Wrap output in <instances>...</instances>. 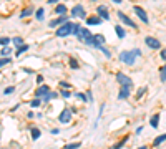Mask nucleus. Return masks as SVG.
<instances>
[{
  "instance_id": "20e7f679",
  "label": "nucleus",
  "mask_w": 166,
  "mask_h": 149,
  "mask_svg": "<svg viewBox=\"0 0 166 149\" xmlns=\"http://www.w3.org/2000/svg\"><path fill=\"white\" fill-rule=\"evenodd\" d=\"M144 43H146L150 48H153V50L161 48V42H159L158 38H153V37H146V38H144Z\"/></svg>"
},
{
  "instance_id": "a19ab883",
  "label": "nucleus",
  "mask_w": 166,
  "mask_h": 149,
  "mask_svg": "<svg viewBox=\"0 0 166 149\" xmlns=\"http://www.w3.org/2000/svg\"><path fill=\"white\" fill-rule=\"evenodd\" d=\"M61 96H63V98H70V91L63 89V91H61Z\"/></svg>"
},
{
  "instance_id": "aec40b11",
  "label": "nucleus",
  "mask_w": 166,
  "mask_h": 149,
  "mask_svg": "<svg viewBox=\"0 0 166 149\" xmlns=\"http://www.w3.org/2000/svg\"><path fill=\"white\" fill-rule=\"evenodd\" d=\"M126 141H128V138H123V139H121V141H120V142H116V144H115V146H113V148H111V149H121V148H123V146H125V142H126Z\"/></svg>"
},
{
  "instance_id": "4be33fe9",
  "label": "nucleus",
  "mask_w": 166,
  "mask_h": 149,
  "mask_svg": "<svg viewBox=\"0 0 166 149\" xmlns=\"http://www.w3.org/2000/svg\"><path fill=\"white\" fill-rule=\"evenodd\" d=\"M83 42L87 43V45H90V46H95V38H93V35H88L87 38L83 40Z\"/></svg>"
},
{
  "instance_id": "f704fd0d",
  "label": "nucleus",
  "mask_w": 166,
  "mask_h": 149,
  "mask_svg": "<svg viewBox=\"0 0 166 149\" xmlns=\"http://www.w3.org/2000/svg\"><path fill=\"white\" fill-rule=\"evenodd\" d=\"M70 66H72V68H78V61H76L75 58H72V60H70Z\"/></svg>"
},
{
  "instance_id": "9b49d317",
  "label": "nucleus",
  "mask_w": 166,
  "mask_h": 149,
  "mask_svg": "<svg viewBox=\"0 0 166 149\" xmlns=\"http://www.w3.org/2000/svg\"><path fill=\"white\" fill-rule=\"evenodd\" d=\"M65 22H68V20H67V17H65V15H60V18L50 22V27H58V25H63Z\"/></svg>"
},
{
  "instance_id": "79ce46f5",
  "label": "nucleus",
  "mask_w": 166,
  "mask_h": 149,
  "mask_svg": "<svg viewBox=\"0 0 166 149\" xmlns=\"http://www.w3.org/2000/svg\"><path fill=\"white\" fill-rule=\"evenodd\" d=\"M161 58L166 61V50H161Z\"/></svg>"
},
{
  "instance_id": "49530a36",
  "label": "nucleus",
  "mask_w": 166,
  "mask_h": 149,
  "mask_svg": "<svg viewBox=\"0 0 166 149\" xmlns=\"http://www.w3.org/2000/svg\"><path fill=\"white\" fill-rule=\"evenodd\" d=\"M138 149H148V148H146V146H141V148H138Z\"/></svg>"
},
{
  "instance_id": "72a5a7b5",
  "label": "nucleus",
  "mask_w": 166,
  "mask_h": 149,
  "mask_svg": "<svg viewBox=\"0 0 166 149\" xmlns=\"http://www.w3.org/2000/svg\"><path fill=\"white\" fill-rule=\"evenodd\" d=\"M40 103H42L40 99H33V101H30V106H32V108H37V106H38Z\"/></svg>"
},
{
  "instance_id": "39448f33",
  "label": "nucleus",
  "mask_w": 166,
  "mask_h": 149,
  "mask_svg": "<svg viewBox=\"0 0 166 149\" xmlns=\"http://www.w3.org/2000/svg\"><path fill=\"white\" fill-rule=\"evenodd\" d=\"M72 17H80V18H85L87 17V12H85V8H83V5H75V7L72 8Z\"/></svg>"
},
{
  "instance_id": "a878e982",
  "label": "nucleus",
  "mask_w": 166,
  "mask_h": 149,
  "mask_svg": "<svg viewBox=\"0 0 166 149\" xmlns=\"http://www.w3.org/2000/svg\"><path fill=\"white\" fill-rule=\"evenodd\" d=\"M27 50H28V45H23L22 43V46H18V50H17V57H20V53H23Z\"/></svg>"
},
{
  "instance_id": "cd10ccee",
  "label": "nucleus",
  "mask_w": 166,
  "mask_h": 149,
  "mask_svg": "<svg viewBox=\"0 0 166 149\" xmlns=\"http://www.w3.org/2000/svg\"><path fill=\"white\" fill-rule=\"evenodd\" d=\"M82 146V142H72V144H67L65 149H78Z\"/></svg>"
},
{
  "instance_id": "7c9ffc66",
  "label": "nucleus",
  "mask_w": 166,
  "mask_h": 149,
  "mask_svg": "<svg viewBox=\"0 0 166 149\" xmlns=\"http://www.w3.org/2000/svg\"><path fill=\"white\" fill-rule=\"evenodd\" d=\"M10 53H12V48H8V46H4V48H2V55H4V57H8Z\"/></svg>"
},
{
  "instance_id": "a18cd8bd",
  "label": "nucleus",
  "mask_w": 166,
  "mask_h": 149,
  "mask_svg": "<svg viewBox=\"0 0 166 149\" xmlns=\"http://www.w3.org/2000/svg\"><path fill=\"white\" fill-rule=\"evenodd\" d=\"M113 2H115V4H121V0H113Z\"/></svg>"
},
{
  "instance_id": "2eb2a0df",
  "label": "nucleus",
  "mask_w": 166,
  "mask_h": 149,
  "mask_svg": "<svg viewBox=\"0 0 166 149\" xmlns=\"http://www.w3.org/2000/svg\"><path fill=\"white\" fill-rule=\"evenodd\" d=\"M150 124H151V128H158V126H159V114H155V116H151V119H150Z\"/></svg>"
},
{
  "instance_id": "473e14b6",
  "label": "nucleus",
  "mask_w": 166,
  "mask_h": 149,
  "mask_svg": "<svg viewBox=\"0 0 166 149\" xmlns=\"http://www.w3.org/2000/svg\"><path fill=\"white\" fill-rule=\"evenodd\" d=\"M12 42H13V43H15V45H17V46H20V45H22V43H23V42H22V38H20V37H15V38L12 40Z\"/></svg>"
},
{
  "instance_id": "4c0bfd02",
  "label": "nucleus",
  "mask_w": 166,
  "mask_h": 149,
  "mask_svg": "<svg viewBox=\"0 0 166 149\" xmlns=\"http://www.w3.org/2000/svg\"><path fill=\"white\" fill-rule=\"evenodd\" d=\"M76 98H80V99H82V101H87V96H85V95H83V93H78V95H76Z\"/></svg>"
},
{
  "instance_id": "ddd939ff",
  "label": "nucleus",
  "mask_w": 166,
  "mask_h": 149,
  "mask_svg": "<svg viewBox=\"0 0 166 149\" xmlns=\"http://www.w3.org/2000/svg\"><path fill=\"white\" fill-rule=\"evenodd\" d=\"M88 35H91V32H90V30H88V28H80V33H78V35H76V37H78V38L83 42V40L87 38Z\"/></svg>"
},
{
  "instance_id": "37998d69",
  "label": "nucleus",
  "mask_w": 166,
  "mask_h": 149,
  "mask_svg": "<svg viewBox=\"0 0 166 149\" xmlns=\"http://www.w3.org/2000/svg\"><path fill=\"white\" fill-rule=\"evenodd\" d=\"M37 81L42 83V81H43V76H42V74H38V76H37Z\"/></svg>"
},
{
  "instance_id": "393cba45",
  "label": "nucleus",
  "mask_w": 166,
  "mask_h": 149,
  "mask_svg": "<svg viewBox=\"0 0 166 149\" xmlns=\"http://www.w3.org/2000/svg\"><path fill=\"white\" fill-rule=\"evenodd\" d=\"M33 13V8H25V10L20 13V18H23V17H28V15H32Z\"/></svg>"
},
{
  "instance_id": "2f4dec72",
  "label": "nucleus",
  "mask_w": 166,
  "mask_h": 149,
  "mask_svg": "<svg viewBox=\"0 0 166 149\" xmlns=\"http://www.w3.org/2000/svg\"><path fill=\"white\" fill-rule=\"evenodd\" d=\"M8 43H10L8 37H0V45H8Z\"/></svg>"
},
{
  "instance_id": "9d476101",
  "label": "nucleus",
  "mask_w": 166,
  "mask_h": 149,
  "mask_svg": "<svg viewBox=\"0 0 166 149\" xmlns=\"http://www.w3.org/2000/svg\"><path fill=\"white\" fill-rule=\"evenodd\" d=\"M48 91H50V86H47V85H42V86H40V88L35 91V96H37V98H40V96L47 95Z\"/></svg>"
},
{
  "instance_id": "bb28decb",
  "label": "nucleus",
  "mask_w": 166,
  "mask_h": 149,
  "mask_svg": "<svg viewBox=\"0 0 166 149\" xmlns=\"http://www.w3.org/2000/svg\"><path fill=\"white\" fill-rule=\"evenodd\" d=\"M32 138H33V141H37L40 138V129H37V128L32 129Z\"/></svg>"
},
{
  "instance_id": "ea45409f",
  "label": "nucleus",
  "mask_w": 166,
  "mask_h": 149,
  "mask_svg": "<svg viewBox=\"0 0 166 149\" xmlns=\"http://www.w3.org/2000/svg\"><path fill=\"white\" fill-rule=\"evenodd\" d=\"M13 89H15L13 86H10V88H5V91H4V93H5V95H10V93H13Z\"/></svg>"
},
{
  "instance_id": "6e6552de",
  "label": "nucleus",
  "mask_w": 166,
  "mask_h": 149,
  "mask_svg": "<svg viewBox=\"0 0 166 149\" xmlns=\"http://www.w3.org/2000/svg\"><path fill=\"white\" fill-rule=\"evenodd\" d=\"M133 10H135V13H136L138 17L141 18V22H143V23H150V18H148V15H146V12H144L141 7H138V5H136V7H133Z\"/></svg>"
},
{
  "instance_id": "f3484780",
  "label": "nucleus",
  "mask_w": 166,
  "mask_h": 149,
  "mask_svg": "<svg viewBox=\"0 0 166 149\" xmlns=\"http://www.w3.org/2000/svg\"><path fill=\"white\" fill-rule=\"evenodd\" d=\"M93 38H95V46H96V45H103V43H105V37H103V35H93Z\"/></svg>"
},
{
  "instance_id": "423d86ee",
  "label": "nucleus",
  "mask_w": 166,
  "mask_h": 149,
  "mask_svg": "<svg viewBox=\"0 0 166 149\" xmlns=\"http://www.w3.org/2000/svg\"><path fill=\"white\" fill-rule=\"evenodd\" d=\"M70 119H72V110H63L60 113V116H58V121H60L61 124L70 123Z\"/></svg>"
},
{
  "instance_id": "6ab92c4d",
  "label": "nucleus",
  "mask_w": 166,
  "mask_h": 149,
  "mask_svg": "<svg viewBox=\"0 0 166 149\" xmlns=\"http://www.w3.org/2000/svg\"><path fill=\"white\" fill-rule=\"evenodd\" d=\"M53 98H57V93H50V91H48L47 95H43V103H47V101H50V99H53Z\"/></svg>"
},
{
  "instance_id": "b1692460",
  "label": "nucleus",
  "mask_w": 166,
  "mask_h": 149,
  "mask_svg": "<svg viewBox=\"0 0 166 149\" xmlns=\"http://www.w3.org/2000/svg\"><path fill=\"white\" fill-rule=\"evenodd\" d=\"M159 78H161V81H163V83L166 81V65L161 68V70H159Z\"/></svg>"
},
{
  "instance_id": "c9c22d12",
  "label": "nucleus",
  "mask_w": 166,
  "mask_h": 149,
  "mask_svg": "<svg viewBox=\"0 0 166 149\" xmlns=\"http://www.w3.org/2000/svg\"><path fill=\"white\" fill-rule=\"evenodd\" d=\"M60 86H61V88H65V89L72 88V85H70V83H67V81H61V83H60Z\"/></svg>"
},
{
  "instance_id": "58836bf2",
  "label": "nucleus",
  "mask_w": 166,
  "mask_h": 149,
  "mask_svg": "<svg viewBox=\"0 0 166 149\" xmlns=\"http://www.w3.org/2000/svg\"><path fill=\"white\" fill-rule=\"evenodd\" d=\"M133 55H135V57H136V58H138V57H141V50L135 48V50H133Z\"/></svg>"
},
{
  "instance_id": "a211bd4d",
  "label": "nucleus",
  "mask_w": 166,
  "mask_h": 149,
  "mask_svg": "<svg viewBox=\"0 0 166 149\" xmlns=\"http://www.w3.org/2000/svg\"><path fill=\"white\" fill-rule=\"evenodd\" d=\"M115 32H116V35H118V38H125V30H123V27L116 25V27H115Z\"/></svg>"
},
{
  "instance_id": "c85d7f7f",
  "label": "nucleus",
  "mask_w": 166,
  "mask_h": 149,
  "mask_svg": "<svg viewBox=\"0 0 166 149\" xmlns=\"http://www.w3.org/2000/svg\"><path fill=\"white\" fill-rule=\"evenodd\" d=\"M80 28H82V27H80L78 23H73V28H72V33L73 35H78L80 33Z\"/></svg>"
},
{
  "instance_id": "412c9836",
  "label": "nucleus",
  "mask_w": 166,
  "mask_h": 149,
  "mask_svg": "<svg viewBox=\"0 0 166 149\" xmlns=\"http://www.w3.org/2000/svg\"><path fill=\"white\" fill-rule=\"evenodd\" d=\"M35 15H37V20H40V22H42V20H43V17H45V10H43V8H38Z\"/></svg>"
},
{
  "instance_id": "4468645a",
  "label": "nucleus",
  "mask_w": 166,
  "mask_h": 149,
  "mask_svg": "<svg viewBox=\"0 0 166 149\" xmlns=\"http://www.w3.org/2000/svg\"><path fill=\"white\" fill-rule=\"evenodd\" d=\"M101 18L100 17H88L87 18V25H100Z\"/></svg>"
},
{
  "instance_id": "dca6fc26",
  "label": "nucleus",
  "mask_w": 166,
  "mask_h": 149,
  "mask_svg": "<svg viewBox=\"0 0 166 149\" xmlns=\"http://www.w3.org/2000/svg\"><path fill=\"white\" fill-rule=\"evenodd\" d=\"M165 141H166V133H165V134H159L158 138L153 141V146H159L161 142H165Z\"/></svg>"
},
{
  "instance_id": "f8f14e48",
  "label": "nucleus",
  "mask_w": 166,
  "mask_h": 149,
  "mask_svg": "<svg viewBox=\"0 0 166 149\" xmlns=\"http://www.w3.org/2000/svg\"><path fill=\"white\" fill-rule=\"evenodd\" d=\"M128 96H130V88L121 86V89H120V93H118V99H126Z\"/></svg>"
},
{
  "instance_id": "7ed1b4c3",
  "label": "nucleus",
  "mask_w": 166,
  "mask_h": 149,
  "mask_svg": "<svg viewBox=\"0 0 166 149\" xmlns=\"http://www.w3.org/2000/svg\"><path fill=\"white\" fill-rule=\"evenodd\" d=\"M116 81H118L121 86H125V88H131V86H133L131 80L128 78L126 74H123V73H118V74H116Z\"/></svg>"
},
{
  "instance_id": "f03ea898",
  "label": "nucleus",
  "mask_w": 166,
  "mask_h": 149,
  "mask_svg": "<svg viewBox=\"0 0 166 149\" xmlns=\"http://www.w3.org/2000/svg\"><path fill=\"white\" fill-rule=\"evenodd\" d=\"M72 28H73V23L72 22H65L63 25H60L58 27V30L55 33H57V37H67L72 33Z\"/></svg>"
},
{
  "instance_id": "c03bdc74",
  "label": "nucleus",
  "mask_w": 166,
  "mask_h": 149,
  "mask_svg": "<svg viewBox=\"0 0 166 149\" xmlns=\"http://www.w3.org/2000/svg\"><path fill=\"white\" fill-rule=\"evenodd\" d=\"M57 2H58V0H48V4H50V5L52 4H57Z\"/></svg>"
},
{
  "instance_id": "5701e85b",
  "label": "nucleus",
  "mask_w": 166,
  "mask_h": 149,
  "mask_svg": "<svg viewBox=\"0 0 166 149\" xmlns=\"http://www.w3.org/2000/svg\"><path fill=\"white\" fill-rule=\"evenodd\" d=\"M55 10H57L58 15H65V13H67V7H65V5H58Z\"/></svg>"
},
{
  "instance_id": "f257e3e1",
  "label": "nucleus",
  "mask_w": 166,
  "mask_h": 149,
  "mask_svg": "<svg viewBox=\"0 0 166 149\" xmlns=\"http://www.w3.org/2000/svg\"><path fill=\"white\" fill-rule=\"evenodd\" d=\"M120 60H121V63L131 66V65H135V61H136V57L133 55V51H121V53H120Z\"/></svg>"
},
{
  "instance_id": "0eeeda50",
  "label": "nucleus",
  "mask_w": 166,
  "mask_h": 149,
  "mask_svg": "<svg viewBox=\"0 0 166 149\" xmlns=\"http://www.w3.org/2000/svg\"><path fill=\"white\" fill-rule=\"evenodd\" d=\"M118 17H120V20H121L125 25H128V27H131V28H136V23H135V22L131 20V18L128 17L126 13H123V12H118Z\"/></svg>"
},
{
  "instance_id": "c756f323",
  "label": "nucleus",
  "mask_w": 166,
  "mask_h": 149,
  "mask_svg": "<svg viewBox=\"0 0 166 149\" xmlns=\"http://www.w3.org/2000/svg\"><path fill=\"white\" fill-rule=\"evenodd\" d=\"M95 48L101 50V51H103V53L106 55V57H110V50H106V48H105V46H103V45H96V46H95Z\"/></svg>"
},
{
  "instance_id": "1a4fd4ad",
  "label": "nucleus",
  "mask_w": 166,
  "mask_h": 149,
  "mask_svg": "<svg viewBox=\"0 0 166 149\" xmlns=\"http://www.w3.org/2000/svg\"><path fill=\"white\" fill-rule=\"evenodd\" d=\"M96 12H98V17H100L101 20H110V13H108L105 5H100V7L96 8Z\"/></svg>"
},
{
  "instance_id": "e433bc0d",
  "label": "nucleus",
  "mask_w": 166,
  "mask_h": 149,
  "mask_svg": "<svg viewBox=\"0 0 166 149\" xmlns=\"http://www.w3.org/2000/svg\"><path fill=\"white\" fill-rule=\"evenodd\" d=\"M7 63H10V58H2V60H0V66H4V65H7Z\"/></svg>"
},
{
  "instance_id": "de8ad7c7",
  "label": "nucleus",
  "mask_w": 166,
  "mask_h": 149,
  "mask_svg": "<svg viewBox=\"0 0 166 149\" xmlns=\"http://www.w3.org/2000/svg\"><path fill=\"white\" fill-rule=\"evenodd\" d=\"M93 2H95V0H93Z\"/></svg>"
}]
</instances>
